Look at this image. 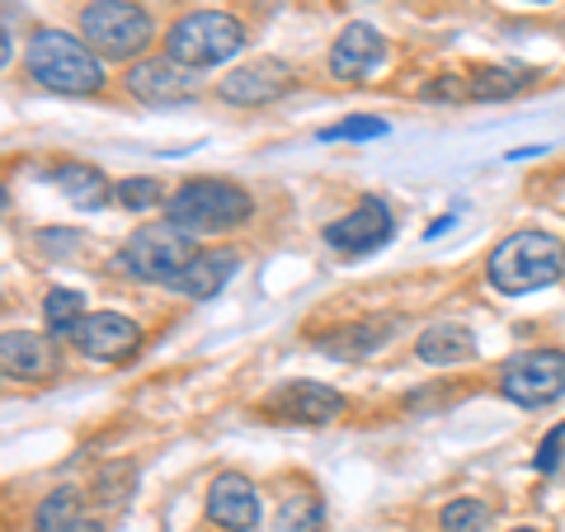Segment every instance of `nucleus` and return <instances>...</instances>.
<instances>
[{
	"label": "nucleus",
	"mask_w": 565,
	"mask_h": 532,
	"mask_svg": "<svg viewBox=\"0 0 565 532\" xmlns=\"http://www.w3.org/2000/svg\"><path fill=\"white\" fill-rule=\"evenodd\" d=\"M561 269H565V245L552 232H514L494 245L490 259H486L490 288L504 292V297L537 292L546 283H556Z\"/></svg>",
	"instance_id": "nucleus-1"
},
{
	"label": "nucleus",
	"mask_w": 565,
	"mask_h": 532,
	"mask_svg": "<svg viewBox=\"0 0 565 532\" xmlns=\"http://www.w3.org/2000/svg\"><path fill=\"white\" fill-rule=\"evenodd\" d=\"M29 76L57 95H95L104 85V62L85 39H71L62 29H43L29 43Z\"/></svg>",
	"instance_id": "nucleus-2"
},
{
	"label": "nucleus",
	"mask_w": 565,
	"mask_h": 532,
	"mask_svg": "<svg viewBox=\"0 0 565 532\" xmlns=\"http://www.w3.org/2000/svg\"><path fill=\"white\" fill-rule=\"evenodd\" d=\"M255 212L250 193L232 180H189L170 193L166 217L170 226H180L184 236H212V232H232Z\"/></svg>",
	"instance_id": "nucleus-3"
},
{
	"label": "nucleus",
	"mask_w": 565,
	"mask_h": 532,
	"mask_svg": "<svg viewBox=\"0 0 565 532\" xmlns=\"http://www.w3.org/2000/svg\"><path fill=\"white\" fill-rule=\"evenodd\" d=\"M241 47H245L241 20H232V14H222V10H193L170 29L166 57L189 71H207V66H222L226 57H236Z\"/></svg>",
	"instance_id": "nucleus-4"
},
{
	"label": "nucleus",
	"mask_w": 565,
	"mask_h": 532,
	"mask_svg": "<svg viewBox=\"0 0 565 532\" xmlns=\"http://www.w3.org/2000/svg\"><path fill=\"white\" fill-rule=\"evenodd\" d=\"M81 39L90 43L99 57L128 62L156 39V24L132 0H90V6L81 10Z\"/></svg>",
	"instance_id": "nucleus-5"
},
{
	"label": "nucleus",
	"mask_w": 565,
	"mask_h": 532,
	"mask_svg": "<svg viewBox=\"0 0 565 532\" xmlns=\"http://www.w3.org/2000/svg\"><path fill=\"white\" fill-rule=\"evenodd\" d=\"M193 236H184L180 226H141V232H132V241L118 251L114 269H122L128 278H141V283H170L180 278L189 264H193Z\"/></svg>",
	"instance_id": "nucleus-6"
},
{
	"label": "nucleus",
	"mask_w": 565,
	"mask_h": 532,
	"mask_svg": "<svg viewBox=\"0 0 565 532\" xmlns=\"http://www.w3.org/2000/svg\"><path fill=\"white\" fill-rule=\"evenodd\" d=\"M500 392L514 405H552L565 396V353L556 349H523L500 368Z\"/></svg>",
	"instance_id": "nucleus-7"
},
{
	"label": "nucleus",
	"mask_w": 565,
	"mask_h": 532,
	"mask_svg": "<svg viewBox=\"0 0 565 532\" xmlns=\"http://www.w3.org/2000/svg\"><path fill=\"white\" fill-rule=\"evenodd\" d=\"M392 232H396V217H392V208H386V199L367 193L349 217L326 226V245L340 251V255H373L377 245L392 241Z\"/></svg>",
	"instance_id": "nucleus-8"
},
{
	"label": "nucleus",
	"mask_w": 565,
	"mask_h": 532,
	"mask_svg": "<svg viewBox=\"0 0 565 532\" xmlns=\"http://www.w3.org/2000/svg\"><path fill=\"white\" fill-rule=\"evenodd\" d=\"M288 91H292V71L274 57H255L236 71H226L222 85H217V95L226 104H236V109H259V104H274Z\"/></svg>",
	"instance_id": "nucleus-9"
},
{
	"label": "nucleus",
	"mask_w": 565,
	"mask_h": 532,
	"mask_svg": "<svg viewBox=\"0 0 565 532\" xmlns=\"http://www.w3.org/2000/svg\"><path fill=\"white\" fill-rule=\"evenodd\" d=\"M122 85H128V95L141 99V104H189L193 95H199V71H189V66L170 62V57H156V62L128 66Z\"/></svg>",
	"instance_id": "nucleus-10"
},
{
	"label": "nucleus",
	"mask_w": 565,
	"mask_h": 532,
	"mask_svg": "<svg viewBox=\"0 0 565 532\" xmlns=\"http://www.w3.org/2000/svg\"><path fill=\"white\" fill-rule=\"evenodd\" d=\"M264 415L288 424H334L344 415V396L326 382H288L264 401Z\"/></svg>",
	"instance_id": "nucleus-11"
},
{
	"label": "nucleus",
	"mask_w": 565,
	"mask_h": 532,
	"mask_svg": "<svg viewBox=\"0 0 565 532\" xmlns=\"http://www.w3.org/2000/svg\"><path fill=\"white\" fill-rule=\"evenodd\" d=\"M207 519L226 532H250L259 523V494L241 471H222L207 486Z\"/></svg>",
	"instance_id": "nucleus-12"
},
{
	"label": "nucleus",
	"mask_w": 565,
	"mask_h": 532,
	"mask_svg": "<svg viewBox=\"0 0 565 532\" xmlns=\"http://www.w3.org/2000/svg\"><path fill=\"white\" fill-rule=\"evenodd\" d=\"M0 368H6V377H20V382H47L62 368L57 340L33 330H10L6 344H0Z\"/></svg>",
	"instance_id": "nucleus-13"
},
{
	"label": "nucleus",
	"mask_w": 565,
	"mask_h": 532,
	"mask_svg": "<svg viewBox=\"0 0 565 532\" xmlns=\"http://www.w3.org/2000/svg\"><path fill=\"white\" fill-rule=\"evenodd\" d=\"M386 62V39L373 24H349L330 47V76L334 81H367Z\"/></svg>",
	"instance_id": "nucleus-14"
},
{
	"label": "nucleus",
	"mask_w": 565,
	"mask_h": 532,
	"mask_svg": "<svg viewBox=\"0 0 565 532\" xmlns=\"http://www.w3.org/2000/svg\"><path fill=\"white\" fill-rule=\"evenodd\" d=\"M76 344H81L85 359L118 363V359H128V353H137L141 330L118 311H95V316H85V326L76 330Z\"/></svg>",
	"instance_id": "nucleus-15"
},
{
	"label": "nucleus",
	"mask_w": 565,
	"mask_h": 532,
	"mask_svg": "<svg viewBox=\"0 0 565 532\" xmlns=\"http://www.w3.org/2000/svg\"><path fill=\"white\" fill-rule=\"evenodd\" d=\"M241 269V255L232 251V245H222V251H199L193 255V264L189 269L174 278V292H184V297H199V301H207V297H217L226 283H232V274Z\"/></svg>",
	"instance_id": "nucleus-16"
},
{
	"label": "nucleus",
	"mask_w": 565,
	"mask_h": 532,
	"mask_svg": "<svg viewBox=\"0 0 565 532\" xmlns=\"http://www.w3.org/2000/svg\"><path fill=\"white\" fill-rule=\"evenodd\" d=\"M533 76H537L533 66L481 62V66H471V71H467V95H471V99H481V104H490V99H509V95L527 91V85H533Z\"/></svg>",
	"instance_id": "nucleus-17"
},
{
	"label": "nucleus",
	"mask_w": 565,
	"mask_h": 532,
	"mask_svg": "<svg viewBox=\"0 0 565 532\" xmlns=\"http://www.w3.org/2000/svg\"><path fill=\"white\" fill-rule=\"evenodd\" d=\"M415 353L424 363H434V368H452V363H467L476 359V334L467 326H452V321H438L419 334V344Z\"/></svg>",
	"instance_id": "nucleus-18"
},
{
	"label": "nucleus",
	"mask_w": 565,
	"mask_h": 532,
	"mask_svg": "<svg viewBox=\"0 0 565 532\" xmlns=\"http://www.w3.org/2000/svg\"><path fill=\"white\" fill-rule=\"evenodd\" d=\"M392 330H396V321H349L340 330H330L321 340V349L340 353V359H363V353H373L392 340Z\"/></svg>",
	"instance_id": "nucleus-19"
},
{
	"label": "nucleus",
	"mask_w": 565,
	"mask_h": 532,
	"mask_svg": "<svg viewBox=\"0 0 565 532\" xmlns=\"http://www.w3.org/2000/svg\"><path fill=\"white\" fill-rule=\"evenodd\" d=\"M52 184H57L76 208H99L114 193L109 180H104L95 166H81V161H66V166L52 170Z\"/></svg>",
	"instance_id": "nucleus-20"
},
{
	"label": "nucleus",
	"mask_w": 565,
	"mask_h": 532,
	"mask_svg": "<svg viewBox=\"0 0 565 532\" xmlns=\"http://www.w3.org/2000/svg\"><path fill=\"white\" fill-rule=\"evenodd\" d=\"M43 321L52 340H76V330L85 326V297L76 288H52L43 297Z\"/></svg>",
	"instance_id": "nucleus-21"
},
{
	"label": "nucleus",
	"mask_w": 565,
	"mask_h": 532,
	"mask_svg": "<svg viewBox=\"0 0 565 532\" xmlns=\"http://www.w3.org/2000/svg\"><path fill=\"white\" fill-rule=\"evenodd\" d=\"M81 523V500L76 490H52L33 513V532H71Z\"/></svg>",
	"instance_id": "nucleus-22"
},
{
	"label": "nucleus",
	"mask_w": 565,
	"mask_h": 532,
	"mask_svg": "<svg viewBox=\"0 0 565 532\" xmlns=\"http://www.w3.org/2000/svg\"><path fill=\"white\" fill-rule=\"evenodd\" d=\"M326 528V504L316 494H288L278 509V532H321Z\"/></svg>",
	"instance_id": "nucleus-23"
},
{
	"label": "nucleus",
	"mask_w": 565,
	"mask_h": 532,
	"mask_svg": "<svg viewBox=\"0 0 565 532\" xmlns=\"http://www.w3.org/2000/svg\"><path fill=\"white\" fill-rule=\"evenodd\" d=\"M438 523H444V532H490L494 509H490L486 500H471V494H462V500L444 504Z\"/></svg>",
	"instance_id": "nucleus-24"
},
{
	"label": "nucleus",
	"mask_w": 565,
	"mask_h": 532,
	"mask_svg": "<svg viewBox=\"0 0 565 532\" xmlns=\"http://www.w3.org/2000/svg\"><path fill=\"white\" fill-rule=\"evenodd\" d=\"M114 199L128 208V212H147V208L170 203V199H166V184H161V180H151V174H137V180L114 184Z\"/></svg>",
	"instance_id": "nucleus-25"
},
{
	"label": "nucleus",
	"mask_w": 565,
	"mask_h": 532,
	"mask_svg": "<svg viewBox=\"0 0 565 532\" xmlns=\"http://www.w3.org/2000/svg\"><path fill=\"white\" fill-rule=\"evenodd\" d=\"M392 123L386 118H344L334 128H321V141H367V137H386Z\"/></svg>",
	"instance_id": "nucleus-26"
},
{
	"label": "nucleus",
	"mask_w": 565,
	"mask_h": 532,
	"mask_svg": "<svg viewBox=\"0 0 565 532\" xmlns=\"http://www.w3.org/2000/svg\"><path fill=\"white\" fill-rule=\"evenodd\" d=\"M424 99H471L467 76H438L434 85H424Z\"/></svg>",
	"instance_id": "nucleus-27"
},
{
	"label": "nucleus",
	"mask_w": 565,
	"mask_h": 532,
	"mask_svg": "<svg viewBox=\"0 0 565 532\" xmlns=\"http://www.w3.org/2000/svg\"><path fill=\"white\" fill-rule=\"evenodd\" d=\"M561 443H565V419L552 429V438H542V448H537V471H556V462H561Z\"/></svg>",
	"instance_id": "nucleus-28"
},
{
	"label": "nucleus",
	"mask_w": 565,
	"mask_h": 532,
	"mask_svg": "<svg viewBox=\"0 0 565 532\" xmlns=\"http://www.w3.org/2000/svg\"><path fill=\"white\" fill-rule=\"evenodd\" d=\"M452 222H457V212H448V217H438V222H429V232H424V236H429V241H434V236H444V232H448V226H452Z\"/></svg>",
	"instance_id": "nucleus-29"
},
{
	"label": "nucleus",
	"mask_w": 565,
	"mask_h": 532,
	"mask_svg": "<svg viewBox=\"0 0 565 532\" xmlns=\"http://www.w3.org/2000/svg\"><path fill=\"white\" fill-rule=\"evenodd\" d=\"M533 156H542L537 147H519V151H509V161H533Z\"/></svg>",
	"instance_id": "nucleus-30"
},
{
	"label": "nucleus",
	"mask_w": 565,
	"mask_h": 532,
	"mask_svg": "<svg viewBox=\"0 0 565 532\" xmlns=\"http://www.w3.org/2000/svg\"><path fill=\"white\" fill-rule=\"evenodd\" d=\"M71 532H104V528H99V523H90V519H81V523L71 528Z\"/></svg>",
	"instance_id": "nucleus-31"
},
{
	"label": "nucleus",
	"mask_w": 565,
	"mask_h": 532,
	"mask_svg": "<svg viewBox=\"0 0 565 532\" xmlns=\"http://www.w3.org/2000/svg\"><path fill=\"white\" fill-rule=\"evenodd\" d=\"M514 532H537V528H514Z\"/></svg>",
	"instance_id": "nucleus-32"
}]
</instances>
